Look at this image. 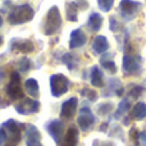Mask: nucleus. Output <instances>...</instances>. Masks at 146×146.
<instances>
[{"instance_id": "f257e3e1", "label": "nucleus", "mask_w": 146, "mask_h": 146, "mask_svg": "<svg viewBox=\"0 0 146 146\" xmlns=\"http://www.w3.org/2000/svg\"><path fill=\"white\" fill-rule=\"evenodd\" d=\"M33 17H35V10L32 9V7L30 4H22L10 9V12L8 13V22L14 26L23 25L32 21Z\"/></svg>"}, {"instance_id": "f03ea898", "label": "nucleus", "mask_w": 146, "mask_h": 146, "mask_svg": "<svg viewBox=\"0 0 146 146\" xmlns=\"http://www.w3.org/2000/svg\"><path fill=\"white\" fill-rule=\"evenodd\" d=\"M62 27V14L60 10L56 5H53L48 10L44 22V33L46 36H53L56 32H59Z\"/></svg>"}, {"instance_id": "7ed1b4c3", "label": "nucleus", "mask_w": 146, "mask_h": 146, "mask_svg": "<svg viewBox=\"0 0 146 146\" xmlns=\"http://www.w3.org/2000/svg\"><path fill=\"white\" fill-rule=\"evenodd\" d=\"M1 127L7 131V141H5L4 146H18L21 142V131L25 124L18 123L14 119H9V121L4 122Z\"/></svg>"}, {"instance_id": "20e7f679", "label": "nucleus", "mask_w": 146, "mask_h": 146, "mask_svg": "<svg viewBox=\"0 0 146 146\" xmlns=\"http://www.w3.org/2000/svg\"><path fill=\"white\" fill-rule=\"evenodd\" d=\"M49 83H50L51 95L55 96V98H59V96L64 95L66 92H68L69 86H71L69 80L62 73H56V74L50 76Z\"/></svg>"}, {"instance_id": "39448f33", "label": "nucleus", "mask_w": 146, "mask_h": 146, "mask_svg": "<svg viewBox=\"0 0 146 146\" xmlns=\"http://www.w3.org/2000/svg\"><path fill=\"white\" fill-rule=\"evenodd\" d=\"M5 91H7V95L12 100H22L25 98V94L21 88V76L18 72L12 73V77H10L9 83L7 85Z\"/></svg>"}, {"instance_id": "423d86ee", "label": "nucleus", "mask_w": 146, "mask_h": 146, "mask_svg": "<svg viewBox=\"0 0 146 146\" xmlns=\"http://www.w3.org/2000/svg\"><path fill=\"white\" fill-rule=\"evenodd\" d=\"M142 4L140 1H135V0H122L119 3V12H121L122 17L127 21H131L136 17V14L140 12Z\"/></svg>"}, {"instance_id": "0eeeda50", "label": "nucleus", "mask_w": 146, "mask_h": 146, "mask_svg": "<svg viewBox=\"0 0 146 146\" xmlns=\"http://www.w3.org/2000/svg\"><path fill=\"white\" fill-rule=\"evenodd\" d=\"M41 105L40 101L36 99H22L19 103L15 105V111L22 115H30V114H36L40 110Z\"/></svg>"}, {"instance_id": "6e6552de", "label": "nucleus", "mask_w": 146, "mask_h": 146, "mask_svg": "<svg viewBox=\"0 0 146 146\" xmlns=\"http://www.w3.org/2000/svg\"><path fill=\"white\" fill-rule=\"evenodd\" d=\"M123 71H124V74L127 76H133V74H137L141 69V62L137 59V56L132 55V54H126L123 56Z\"/></svg>"}, {"instance_id": "1a4fd4ad", "label": "nucleus", "mask_w": 146, "mask_h": 146, "mask_svg": "<svg viewBox=\"0 0 146 146\" xmlns=\"http://www.w3.org/2000/svg\"><path fill=\"white\" fill-rule=\"evenodd\" d=\"M77 123H78V127L82 131H87V129H90L94 126V123H95V115L92 114L90 108L83 106L81 109L80 115L77 118Z\"/></svg>"}, {"instance_id": "9d476101", "label": "nucleus", "mask_w": 146, "mask_h": 146, "mask_svg": "<svg viewBox=\"0 0 146 146\" xmlns=\"http://www.w3.org/2000/svg\"><path fill=\"white\" fill-rule=\"evenodd\" d=\"M10 50L13 53H23L28 54L35 51V45L31 40H23V38H13L10 42Z\"/></svg>"}, {"instance_id": "9b49d317", "label": "nucleus", "mask_w": 146, "mask_h": 146, "mask_svg": "<svg viewBox=\"0 0 146 146\" xmlns=\"http://www.w3.org/2000/svg\"><path fill=\"white\" fill-rule=\"evenodd\" d=\"M46 131L48 133L53 137V140L59 144L63 137V132H64V124L63 122H60L59 119H54V121H50L48 124H46Z\"/></svg>"}, {"instance_id": "f8f14e48", "label": "nucleus", "mask_w": 146, "mask_h": 146, "mask_svg": "<svg viewBox=\"0 0 146 146\" xmlns=\"http://www.w3.org/2000/svg\"><path fill=\"white\" fill-rule=\"evenodd\" d=\"M78 106V99L77 98H71L66 100L62 104L60 108V117L64 119H72L74 117L76 111H77Z\"/></svg>"}, {"instance_id": "ddd939ff", "label": "nucleus", "mask_w": 146, "mask_h": 146, "mask_svg": "<svg viewBox=\"0 0 146 146\" xmlns=\"http://www.w3.org/2000/svg\"><path fill=\"white\" fill-rule=\"evenodd\" d=\"M87 41V37H86L85 32H83L81 28H76L71 32V36H69V48L71 49H77L83 46Z\"/></svg>"}, {"instance_id": "4468645a", "label": "nucleus", "mask_w": 146, "mask_h": 146, "mask_svg": "<svg viewBox=\"0 0 146 146\" xmlns=\"http://www.w3.org/2000/svg\"><path fill=\"white\" fill-rule=\"evenodd\" d=\"M78 128L76 126H71L66 132L64 137L60 141V146H77L78 144Z\"/></svg>"}, {"instance_id": "2eb2a0df", "label": "nucleus", "mask_w": 146, "mask_h": 146, "mask_svg": "<svg viewBox=\"0 0 146 146\" xmlns=\"http://www.w3.org/2000/svg\"><path fill=\"white\" fill-rule=\"evenodd\" d=\"M41 141V133L33 124H27L26 126V144L32 145L38 144Z\"/></svg>"}, {"instance_id": "dca6fc26", "label": "nucleus", "mask_w": 146, "mask_h": 146, "mask_svg": "<svg viewBox=\"0 0 146 146\" xmlns=\"http://www.w3.org/2000/svg\"><path fill=\"white\" fill-rule=\"evenodd\" d=\"M109 49V42H108V38L105 36H96L94 38V42H92V50L95 54H104L106 50Z\"/></svg>"}, {"instance_id": "f3484780", "label": "nucleus", "mask_w": 146, "mask_h": 146, "mask_svg": "<svg viewBox=\"0 0 146 146\" xmlns=\"http://www.w3.org/2000/svg\"><path fill=\"white\" fill-rule=\"evenodd\" d=\"M90 81H91V85L94 87H104V76L103 72L100 71L99 67H92L91 68V73H90Z\"/></svg>"}, {"instance_id": "a211bd4d", "label": "nucleus", "mask_w": 146, "mask_h": 146, "mask_svg": "<svg viewBox=\"0 0 146 146\" xmlns=\"http://www.w3.org/2000/svg\"><path fill=\"white\" fill-rule=\"evenodd\" d=\"M131 118L136 121H142L146 118V104L142 101H139L131 110Z\"/></svg>"}, {"instance_id": "6ab92c4d", "label": "nucleus", "mask_w": 146, "mask_h": 146, "mask_svg": "<svg viewBox=\"0 0 146 146\" xmlns=\"http://www.w3.org/2000/svg\"><path fill=\"white\" fill-rule=\"evenodd\" d=\"M25 87L26 91L30 94L31 98H38L40 95V87H38V82L35 80V78H28L25 82Z\"/></svg>"}, {"instance_id": "aec40b11", "label": "nucleus", "mask_w": 146, "mask_h": 146, "mask_svg": "<svg viewBox=\"0 0 146 146\" xmlns=\"http://www.w3.org/2000/svg\"><path fill=\"white\" fill-rule=\"evenodd\" d=\"M87 26L90 27L91 31H99L101 28V26H103V17L99 13H92L88 17Z\"/></svg>"}, {"instance_id": "412c9836", "label": "nucleus", "mask_w": 146, "mask_h": 146, "mask_svg": "<svg viewBox=\"0 0 146 146\" xmlns=\"http://www.w3.org/2000/svg\"><path fill=\"white\" fill-rule=\"evenodd\" d=\"M67 18L71 22L78 21V5L76 4V1L67 3Z\"/></svg>"}, {"instance_id": "4be33fe9", "label": "nucleus", "mask_w": 146, "mask_h": 146, "mask_svg": "<svg viewBox=\"0 0 146 146\" xmlns=\"http://www.w3.org/2000/svg\"><path fill=\"white\" fill-rule=\"evenodd\" d=\"M62 62H63L64 64H66L67 67H68V69H74L76 67L78 66V58L76 55H73L71 53H67L63 55V58H62Z\"/></svg>"}, {"instance_id": "5701e85b", "label": "nucleus", "mask_w": 146, "mask_h": 146, "mask_svg": "<svg viewBox=\"0 0 146 146\" xmlns=\"http://www.w3.org/2000/svg\"><path fill=\"white\" fill-rule=\"evenodd\" d=\"M129 106H131V105H129V101L127 100V99H123V100L119 103L118 109H117L114 117H115V118H121L122 115H124V114H126L127 111L129 110Z\"/></svg>"}, {"instance_id": "b1692460", "label": "nucleus", "mask_w": 146, "mask_h": 146, "mask_svg": "<svg viewBox=\"0 0 146 146\" xmlns=\"http://www.w3.org/2000/svg\"><path fill=\"white\" fill-rule=\"evenodd\" d=\"M114 108L113 103H103L98 106V114L99 115H108Z\"/></svg>"}, {"instance_id": "393cba45", "label": "nucleus", "mask_w": 146, "mask_h": 146, "mask_svg": "<svg viewBox=\"0 0 146 146\" xmlns=\"http://www.w3.org/2000/svg\"><path fill=\"white\" fill-rule=\"evenodd\" d=\"M100 63H101V66L106 69V71H109L110 73H115L117 72V66H115V63H114V60H110V59H106L105 56H103L101 60H100Z\"/></svg>"}, {"instance_id": "a878e982", "label": "nucleus", "mask_w": 146, "mask_h": 146, "mask_svg": "<svg viewBox=\"0 0 146 146\" xmlns=\"http://www.w3.org/2000/svg\"><path fill=\"white\" fill-rule=\"evenodd\" d=\"M98 5L103 12H109L114 5V0H98Z\"/></svg>"}, {"instance_id": "bb28decb", "label": "nucleus", "mask_w": 146, "mask_h": 146, "mask_svg": "<svg viewBox=\"0 0 146 146\" xmlns=\"http://www.w3.org/2000/svg\"><path fill=\"white\" fill-rule=\"evenodd\" d=\"M80 92H81V95L85 96V98H87L90 101H95L96 99H98V94H96V91L90 90V88H82Z\"/></svg>"}, {"instance_id": "cd10ccee", "label": "nucleus", "mask_w": 146, "mask_h": 146, "mask_svg": "<svg viewBox=\"0 0 146 146\" xmlns=\"http://www.w3.org/2000/svg\"><path fill=\"white\" fill-rule=\"evenodd\" d=\"M31 68V60L27 58H22L18 62V69L22 72H28Z\"/></svg>"}, {"instance_id": "c85d7f7f", "label": "nucleus", "mask_w": 146, "mask_h": 146, "mask_svg": "<svg viewBox=\"0 0 146 146\" xmlns=\"http://www.w3.org/2000/svg\"><path fill=\"white\" fill-rule=\"evenodd\" d=\"M142 91H144V88L141 87V86H135V87L131 88V91H129V96H132L133 99H137L140 95L142 94Z\"/></svg>"}, {"instance_id": "c756f323", "label": "nucleus", "mask_w": 146, "mask_h": 146, "mask_svg": "<svg viewBox=\"0 0 146 146\" xmlns=\"http://www.w3.org/2000/svg\"><path fill=\"white\" fill-rule=\"evenodd\" d=\"M129 137H131V140L135 142V144H137V141L140 140V133H139V131H137V128H132L131 129V132H129Z\"/></svg>"}, {"instance_id": "7c9ffc66", "label": "nucleus", "mask_w": 146, "mask_h": 146, "mask_svg": "<svg viewBox=\"0 0 146 146\" xmlns=\"http://www.w3.org/2000/svg\"><path fill=\"white\" fill-rule=\"evenodd\" d=\"M7 131H5L3 127H0V146H3L7 141Z\"/></svg>"}, {"instance_id": "2f4dec72", "label": "nucleus", "mask_w": 146, "mask_h": 146, "mask_svg": "<svg viewBox=\"0 0 146 146\" xmlns=\"http://www.w3.org/2000/svg\"><path fill=\"white\" fill-rule=\"evenodd\" d=\"M118 27H119V23L115 21V18L111 17L110 18V30L111 31H118V30H117Z\"/></svg>"}, {"instance_id": "473e14b6", "label": "nucleus", "mask_w": 146, "mask_h": 146, "mask_svg": "<svg viewBox=\"0 0 146 146\" xmlns=\"http://www.w3.org/2000/svg\"><path fill=\"white\" fill-rule=\"evenodd\" d=\"M140 142H141V146H146V129L140 133Z\"/></svg>"}, {"instance_id": "72a5a7b5", "label": "nucleus", "mask_w": 146, "mask_h": 146, "mask_svg": "<svg viewBox=\"0 0 146 146\" xmlns=\"http://www.w3.org/2000/svg\"><path fill=\"white\" fill-rule=\"evenodd\" d=\"M99 146H114L113 142H109V141H106V142H100V145Z\"/></svg>"}, {"instance_id": "f704fd0d", "label": "nucleus", "mask_w": 146, "mask_h": 146, "mask_svg": "<svg viewBox=\"0 0 146 146\" xmlns=\"http://www.w3.org/2000/svg\"><path fill=\"white\" fill-rule=\"evenodd\" d=\"M27 146H42V145H41V142H38V144H32V145H27Z\"/></svg>"}, {"instance_id": "c9c22d12", "label": "nucleus", "mask_w": 146, "mask_h": 146, "mask_svg": "<svg viewBox=\"0 0 146 146\" xmlns=\"http://www.w3.org/2000/svg\"><path fill=\"white\" fill-rule=\"evenodd\" d=\"M3 26V18H1V15H0V27Z\"/></svg>"}, {"instance_id": "e433bc0d", "label": "nucleus", "mask_w": 146, "mask_h": 146, "mask_svg": "<svg viewBox=\"0 0 146 146\" xmlns=\"http://www.w3.org/2000/svg\"><path fill=\"white\" fill-rule=\"evenodd\" d=\"M1 44H3V37L0 36V45H1Z\"/></svg>"}]
</instances>
